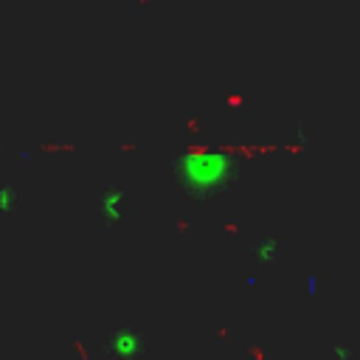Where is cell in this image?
Masks as SVG:
<instances>
[{
	"label": "cell",
	"instance_id": "obj_1",
	"mask_svg": "<svg viewBox=\"0 0 360 360\" xmlns=\"http://www.w3.org/2000/svg\"><path fill=\"white\" fill-rule=\"evenodd\" d=\"M172 169H174L177 186L188 197L211 200V197H217L219 191H225L236 180L242 163L228 149L202 146V149H188V152L177 155Z\"/></svg>",
	"mask_w": 360,
	"mask_h": 360
},
{
	"label": "cell",
	"instance_id": "obj_3",
	"mask_svg": "<svg viewBox=\"0 0 360 360\" xmlns=\"http://www.w3.org/2000/svg\"><path fill=\"white\" fill-rule=\"evenodd\" d=\"M141 343H143L141 335L135 329H129V326H118L115 332H110V340H107L110 352L118 360H135L138 352H141Z\"/></svg>",
	"mask_w": 360,
	"mask_h": 360
},
{
	"label": "cell",
	"instance_id": "obj_4",
	"mask_svg": "<svg viewBox=\"0 0 360 360\" xmlns=\"http://www.w3.org/2000/svg\"><path fill=\"white\" fill-rule=\"evenodd\" d=\"M8 208H14V188L11 186H0V214H6Z\"/></svg>",
	"mask_w": 360,
	"mask_h": 360
},
{
	"label": "cell",
	"instance_id": "obj_2",
	"mask_svg": "<svg viewBox=\"0 0 360 360\" xmlns=\"http://www.w3.org/2000/svg\"><path fill=\"white\" fill-rule=\"evenodd\" d=\"M127 191L124 188H118L115 183H107L101 191H98V217L104 219V222H110V225H118L124 217H127V211H129V205H127Z\"/></svg>",
	"mask_w": 360,
	"mask_h": 360
}]
</instances>
